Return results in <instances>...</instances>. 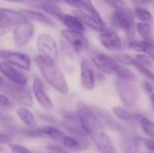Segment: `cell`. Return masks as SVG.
Instances as JSON below:
<instances>
[{
    "mask_svg": "<svg viewBox=\"0 0 154 153\" xmlns=\"http://www.w3.org/2000/svg\"><path fill=\"white\" fill-rule=\"evenodd\" d=\"M80 124L86 133L90 136L100 153H116V150L100 118L90 109H84L79 116Z\"/></svg>",
    "mask_w": 154,
    "mask_h": 153,
    "instance_id": "obj_1",
    "label": "cell"
},
{
    "mask_svg": "<svg viewBox=\"0 0 154 153\" xmlns=\"http://www.w3.org/2000/svg\"><path fill=\"white\" fill-rule=\"evenodd\" d=\"M34 62L42 72L45 80L55 90L64 95L69 93V87L66 78L64 77L60 69L56 65L55 61L38 55L34 58Z\"/></svg>",
    "mask_w": 154,
    "mask_h": 153,
    "instance_id": "obj_2",
    "label": "cell"
},
{
    "mask_svg": "<svg viewBox=\"0 0 154 153\" xmlns=\"http://www.w3.org/2000/svg\"><path fill=\"white\" fill-rule=\"evenodd\" d=\"M134 13L130 8L115 10L111 15V22L115 27L123 31L128 38L132 39L136 31V23L134 21Z\"/></svg>",
    "mask_w": 154,
    "mask_h": 153,
    "instance_id": "obj_3",
    "label": "cell"
},
{
    "mask_svg": "<svg viewBox=\"0 0 154 153\" xmlns=\"http://www.w3.org/2000/svg\"><path fill=\"white\" fill-rule=\"evenodd\" d=\"M0 90L23 106L30 108L33 106L32 96L25 86L17 85L5 79L4 84L0 87Z\"/></svg>",
    "mask_w": 154,
    "mask_h": 153,
    "instance_id": "obj_4",
    "label": "cell"
},
{
    "mask_svg": "<svg viewBox=\"0 0 154 153\" xmlns=\"http://www.w3.org/2000/svg\"><path fill=\"white\" fill-rule=\"evenodd\" d=\"M36 47L39 51V55L55 61L59 57V49L55 39L49 33H42L37 37Z\"/></svg>",
    "mask_w": 154,
    "mask_h": 153,
    "instance_id": "obj_5",
    "label": "cell"
},
{
    "mask_svg": "<svg viewBox=\"0 0 154 153\" xmlns=\"http://www.w3.org/2000/svg\"><path fill=\"white\" fill-rule=\"evenodd\" d=\"M34 34V25L30 20H24L14 24V41L19 48L26 46Z\"/></svg>",
    "mask_w": 154,
    "mask_h": 153,
    "instance_id": "obj_6",
    "label": "cell"
},
{
    "mask_svg": "<svg viewBox=\"0 0 154 153\" xmlns=\"http://www.w3.org/2000/svg\"><path fill=\"white\" fill-rule=\"evenodd\" d=\"M0 58L5 60L7 63L18 67L23 70H30L32 66V61L30 57L27 54L7 50H0Z\"/></svg>",
    "mask_w": 154,
    "mask_h": 153,
    "instance_id": "obj_7",
    "label": "cell"
},
{
    "mask_svg": "<svg viewBox=\"0 0 154 153\" xmlns=\"http://www.w3.org/2000/svg\"><path fill=\"white\" fill-rule=\"evenodd\" d=\"M91 61L94 67H96L100 72L106 75L114 74L116 67L119 65V63L113 56L105 53L95 54L94 56H92Z\"/></svg>",
    "mask_w": 154,
    "mask_h": 153,
    "instance_id": "obj_8",
    "label": "cell"
},
{
    "mask_svg": "<svg viewBox=\"0 0 154 153\" xmlns=\"http://www.w3.org/2000/svg\"><path fill=\"white\" fill-rule=\"evenodd\" d=\"M80 83L84 89L92 90L96 86V74L94 65L88 59H84L80 63Z\"/></svg>",
    "mask_w": 154,
    "mask_h": 153,
    "instance_id": "obj_9",
    "label": "cell"
},
{
    "mask_svg": "<svg viewBox=\"0 0 154 153\" xmlns=\"http://www.w3.org/2000/svg\"><path fill=\"white\" fill-rule=\"evenodd\" d=\"M99 41L101 44L110 51H121L123 49L122 41L114 29L106 28L104 32L99 33Z\"/></svg>",
    "mask_w": 154,
    "mask_h": 153,
    "instance_id": "obj_10",
    "label": "cell"
},
{
    "mask_svg": "<svg viewBox=\"0 0 154 153\" xmlns=\"http://www.w3.org/2000/svg\"><path fill=\"white\" fill-rule=\"evenodd\" d=\"M131 81L119 79L117 81V90L123 103L127 106H132L138 96L137 89L134 86L130 84Z\"/></svg>",
    "mask_w": 154,
    "mask_h": 153,
    "instance_id": "obj_11",
    "label": "cell"
},
{
    "mask_svg": "<svg viewBox=\"0 0 154 153\" xmlns=\"http://www.w3.org/2000/svg\"><path fill=\"white\" fill-rule=\"evenodd\" d=\"M32 93L38 104L44 110L51 111L54 108V105L47 95L44 85L39 78H35L32 81Z\"/></svg>",
    "mask_w": 154,
    "mask_h": 153,
    "instance_id": "obj_12",
    "label": "cell"
},
{
    "mask_svg": "<svg viewBox=\"0 0 154 153\" xmlns=\"http://www.w3.org/2000/svg\"><path fill=\"white\" fill-rule=\"evenodd\" d=\"M0 71L9 81L14 84L26 86L28 83V77L7 62H0Z\"/></svg>",
    "mask_w": 154,
    "mask_h": 153,
    "instance_id": "obj_13",
    "label": "cell"
},
{
    "mask_svg": "<svg viewBox=\"0 0 154 153\" xmlns=\"http://www.w3.org/2000/svg\"><path fill=\"white\" fill-rule=\"evenodd\" d=\"M74 13L75 15L78 16L80 19V21L84 23V25H87L88 27L91 28L96 32H98L99 33L104 32L107 28L104 20H99L83 10L75 9Z\"/></svg>",
    "mask_w": 154,
    "mask_h": 153,
    "instance_id": "obj_14",
    "label": "cell"
},
{
    "mask_svg": "<svg viewBox=\"0 0 154 153\" xmlns=\"http://www.w3.org/2000/svg\"><path fill=\"white\" fill-rule=\"evenodd\" d=\"M60 34L78 52L87 48L88 44V40L85 38V36L81 32H75V31L69 29V30H62Z\"/></svg>",
    "mask_w": 154,
    "mask_h": 153,
    "instance_id": "obj_15",
    "label": "cell"
},
{
    "mask_svg": "<svg viewBox=\"0 0 154 153\" xmlns=\"http://www.w3.org/2000/svg\"><path fill=\"white\" fill-rule=\"evenodd\" d=\"M141 139L135 136L131 131L125 130L120 142V148L125 153H138Z\"/></svg>",
    "mask_w": 154,
    "mask_h": 153,
    "instance_id": "obj_16",
    "label": "cell"
},
{
    "mask_svg": "<svg viewBox=\"0 0 154 153\" xmlns=\"http://www.w3.org/2000/svg\"><path fill=\"white\" fill-rule=\"evenodd\" d=\"M62 143L67 150L73 152H79L85 151L88 147V142L86 137L77 138L69 135H65L62 139Z\"/></svg>",
    "mask_w": 154,
    "mask_h": 153,
    "instance_id": "obj_17",
    "label": "cell"
},
{
    "mask_svg": "<svg viewBox=\"0 0 154 153\" xmlns=\"http://www.w3.org/2000/svg\"><path fill=\"white\" fill-rule=\"evenodd\" d=\"M20 12L30 21L38 22L40 23H42L44 25L51 26V27L55 26V23L49 16H47L46 14H44L39 11L32 10V9H22V10H20Z\"/></svg>",
    "mask_w": 154,
    "mask_h": 153,
    "instance_id": "obj_18",
    "label": "cell"
},
{
    "mask_svg": "<svg viewBox=\"0 0 154 153\" xmlns=\"http://www.w3.org/2000/svg\"><path fill=\"white\" fill-rule=\"evenodd\" d=\"M59 20L65 25L67 26L69 30L79 32L83 33L85 32V25L84 23L80 21V19L72 14H63Z\"/></svg>",
    "mask_w": 154,
    "mask_h": 153,
    "instance_id": "obj_19",
    "label": "cell"
},
{
    "mask_svg": "<svg viewBox=\"0 0 154 153\" xmlns=\"http://www.w3.org/2000/svg\"><path fill=\"white\" fill-rule=\"evenodd\" d=\"M16 115L19 117V119L21 120V122L28 129H32V128L36 127L35 117H34L33 114L32 113V111L28 107L23 106L18 107L16 109Z\"/></svg>",
    "mask_w": 154,
    "mask_h": 153,
    "instance_id": "obj_20",
    "label": "cell"
},
{
    "mask_svg": "<svg viewBox=\"0 0 154 153\" xmlns=\"http://www.w3.org/2000/svg\"><path fill=\"white\" fill-rule=\"evenodd\" d=\"M1 13H2L3 19H5L11 24H15L19 22L27 20V18L20 12V10L15 11V10L10 9V8H2Z\"/></svg>",
    "mask_w": 154,
    "mask_h": 153,
    "instance_id": "obj_21",
    "label": "cell"
},
{
    "mask_svg": "<svg viewBox=\"0 0 154 153\" xmlns=\"http://www.w3.org/2000/svg\"><path fill=\"white\" fill-rule=\"evenodd\" d=\"M39 131L42 133L43 136H48L49 138H51L53 141H62V139L64 138V136L66 135L64 132L60 131L59 128L54 127V126H50V125H46V126H42L38 128Z\"/></svg>",
    "mask_w": 154,
    "mask_h": 153,
    "instance_id": "obj_22",
    "label": "cell"
},
{
    "mask_svg": "<svg viewBox=\"0 0 154 153\" xmlns=\"http://www.w3.org/2000/svg\"><path fill=\"white\" fill-rule=\"evenodd\" d=\"M39 7L41 9H42L43 11H45L46 13H48L49 14H51V15L57 17L58 19L63 14L61 8L51 0L42 1V4L39 5Z\"/></svg>",
    "mask_w": 154,
    "mask_h": 153,
    "instance_id": "obj_23",
    "label": "cell"
},
{
    "mask_svg": "<svg viewBox=\"0 0 154 153\" xmlns=\"http://www.w3.org/2000/svg\"><path fill=\"white\" fill-rule=\"evenodd\" d=\"M114 74H116L119 79H123V80H126V81L134 82L137 79V76L135 75V73L134 71H132L131 69L126 68L125 65L122 66V64H120V63L116 67Z\"/></svg>",
    "mask_w": 154,
    "mask_h": 153,
    "instance_id": "obj_24",
    "label": "cell"
},
{
    "mask_svg": "<svg viewBox=\"0 0 154 153\" xmlns=\"http://www.w3.org/2000/svg\"><path fill=\"white\" fill-rule=\"evenodd\" d=\"M136 31L143 38V41H150L152 40V29L150 23L145 22H140L136 23Z\"/></svg>",
    "mask_w": 154,
    "mask_h": 153,
    "instance_id": "obj_25",
    "label": "cell"
},
{
    "mask_svg": "<svg viewBox=\"0 0 154 153\" xmlns=\"http://www.w3.org/2000/svg\"><path fill=\"white\" fill-rule=\"evenodd\" d=\"M128 48L134 51H136L138 53H146L148 49L151 46V42L147 41H134L132 40L128 43Z\"/></svg>",
    "mask_w": 154,
    "mask_h": 153,
    "instance_id": "obj_26",
    "label": "cell"
},
{
    "mask_svg": "<svg viewBox=\"0 0 154 153\" xmlns=\"http://www.w3.org/2000/svg\"><path fill=\"white\" fill-rule=\"evenodd\" d=\"M82 5V10L88 13L89 14L93 15L94 17L99 19V20H103L99 12L97 10V8L95 7V5H93L91 0H79Z\"/></svg>",
    "mask_w": 154,
    "mask_h": 153,
    "instance_id": "obj_27",
    "label": "cell"
},
{
    "mask_svg": "<svg viewBox=\"0 0 154 153\" xmlns=\"http://www.w3.org/2000/svg\"><path fill=\"white\" fill-rule=\"evenodd\" d=\"M140 124L143 132L150 137L154 139V123L149 118L143 116L140 119Z\"/></svg>",
    "mask_w": 154,
    "mask_h": 153,
    "instance_id": "obj_28",
    "label": "cell"
},
{
    "mask_svg": "<svg viewBox=\"0 0 154 153\" xmlns=\"http://www.w3.org/2000/svg\"><path fill=\"white\" fill-rule=\"evenodd\" d=\"M134 16L140 20V22H145V23H148L150 22L152 19V13L145 9V8H143V7H140V6H137L134 8Z\"/></svg>",
    "mask_w": 154,
    "mask_h": 153,
    "instance_id": "obj_29",
    "label": "cell"
},
{
    "mask_svg": "<svg viewBox=\"0 0 154 153\" xmlns=\"http://www.w3.org/2000/svg\"><path fill=\"white\" fill-rule=\"evenodd\" d=\"M113 57L116 59V60L125 66H133L134 62V58L132 57L130 54L128 53H125V52H120L118 51L117 53L114 54Z\"/></svg>",
    "mask_w": 154,
    "mask_h": 153,
    "instance_id": "obj_30",
    "label": "cell"
},
{
    "mask_svg": "<svg viewBox=\"0 0 154 153\" xmlns=\"http://www.w3.org/2000/svg\"><path fill=\"white\" fill-rule=\"evenodd\" d=\"M112 111H113V114L120 120L122 121H125V122H131L133 121L134 119V116L133 115L128 112L127 110L122 108V107H119V106H114L112 108Z\"/></svg>",
    "mask_w": 154,
    "mask_h": 153,
    "instance_id": "obj_31",
    "label": "cell"
},
{
    "mask_svg": "<svg viewBox=\"0 0 154 153\" xmlns=\"http://www.w3.org/2000/svg\"><path fill=\"white\" fill-rule=\"evenodd\" d=\"M134 60H136V62H138L139 64L145 66L147 68H152L153 67V60L146 54V53H137L134 56Z\"/></svg>",
    "mask_w": 154,
    "mask_h": 153,
    "instance_id": "obj_32",
    "label": "cell"
},
{
    "mask_svg": "<svg viewBox=\"0 0 154 153\" xmlns=\"http://www.w3.org/2000/svg\"><path fill=\"white\" fill-rule=\"evenodd\" d=\"M104 2L115 10L125 9L127 7V4L125 0H104Z\"/></svg>",
    "mask_w": 154,
    "mask_h": 153,
    "instance_id": "obj_33",
    "label": "cell"
},
{
    "mask_svg": "<svg viewBox=\"0 0 154 153\" xmlns=\"http://www.w3.org/2000/svg\"><path fill=\"white\" fill-rule=\"evenodd\" d=\"M13 108V103L7 96L0 95V110L8 111Z\"/></svg>",
    "mask_w": 154,
    "mask_h": 153,
    "instance_id": "obj_34",
    "label": "cell"
},
{
    "mask_svg": "<svg viewBox=\"0 0 154 153\" xmlns=\"http://www.w3.org/2000/svg\"><path fill=\"white\" fill-rule=\"evenodd\" d=\"M9 150L12 153H32L29 149H27L25 146L17 144V143H12L10 142L8 144Z\"/></svg>",
    "mask_w": 154,
    "mask_h": 153,
    "instance_id": "obj_35",
    "label": "cell"
},
{
    "mask_svg": "<svg viewBox=\"0 0 154 153\" xmlns=\"http://www.w3.org/2000/svg\"><path fill=\"white\" fill-rule=\"evenodd\" d=\"M12 25L13 24H11L10 23H8L5 19L0 20V36L5 35L7 32H9V31L12 28Z\"/></svg>",
    "mask_w": 154,
    "mask_h": 153,
    "instance_id": "obj_36",
    "label": "cell"
},
{
    "mask_svg": "<svg viewBox=\"0 0 154 153\" xmlns=\"http://www.w3.org/2000/svg\"><path fill=\"white\" fill-rule=\"evenodd\" d=\"M46 151L48 153H69L65 149L57 145H49L46 147Z\"/></svg>",
    "mask_w": 154,
    "mask_h": 153,
    "instance_id": "obj_37",
    "label": "cell"
},
{
    "mask_svg": "<svg viewBox=\"0 0 154 153\" xmlns=\"http://www.w3.org/2000/svg\"><path fill=\"white\" fill-rule=\"evenodd\" d=\"M13 140V136L8 133H0V145L9 144Z\"/></svg>",
    "mask_w": 154,
    "mask_h": 153,
    "instance_id": "obj_38",
    "label": "cell"
},
{
    "mask_svg": "<svg viewBox=\"0 0 154 153\" xmlns=\"http://www.w3.org/2000/svg\"><path fill=\"white\" fill-rule=\"evenodd\" d=\"M67 5H69V6L75 8V9H80L82 10V5L79 0H63Z\"/></svg>",
    "mask_w": 154,
    "mask_h": 153,
    "instance_id": "obj_39",
    "label": "cell"
},
{
    "mask_svg": "<svg viewBox=\"0 0 154 153\" xmlns=\"http://www.w3.org/2000/svg\"><path fill=\"white\" fill-rule=\"evenodd\" d=\"M141 141H143V143L144 144V146L150 150L151 151L154 152V139L150 138V139H141Z\"/></svg>",
    "mask_w": 154,
    "mask_h": 153,
    "instance_id": "obj_40",
    "label": "cell"
},
{
    "mask_svg": "<svg viewBox=\"0 0 154 153\" xmlns=\"http://www.w3.org/2000/svg\"><path fill=\"white\" fill-rule=\"evenodd\" d=\"M143 87H144V89H145V91L147 93H150V94L153 93V87L149 81H144L143 82Z\"/></svg>",
    "mask_w": 154,
    "mask_h": 153,
    "instance_id": "obj_41",
    "label": "cell"
},
{
    "mask_svg": "<svg viewBox=\"0 0 154 153\" xmlns=\"http://www.w3.org/2000/svg\"><path fill=\"white\" fill-rule=\"evenodd\" d=\"M146 54H147V55H148V56H149V57L154 61V47L152 45V43H151V46H150V48L148 49Z\"/></svg>",
    "mask_w": 154,
    "mask_h": 153,
    "instance_id": "obj_42",
    "label": "cell"
},
{
    "mask_svg": "<svg viewBox=\"0 0 154 153\" xmlns=\"http://www.w3.org/2000/svg\"><path fill=\"white\" fill-rule=\"evenodd\" d=\"M137 1L141 4H149V3L152 2L153 0H137Z\"/></svg>",
    "mask_w": 154,
    "mask_h": 153,
    "instance_id": "obj_43",
    "label": "cell"
},
{
    "mask_svg": "<svg viewBox=\"0 0 154 153\" xmlns=\"http://www.w3.org/2000/svg\"><path fill=\"white\" fill-rule=\"evenodd\" d=\"M151 101L152 103V106H153L154 109V93H152V95H151Z\"/></svg>",
    "mask_w": 154,
    "mask_h": 153,
    "instance_id": "obj_44",
    "label": "cell"
},
{
    "mask_svg": "<svg viewBox=\"0 0 154 153\" xmlns=\"http://www.w3.org/2000/svg\"><path fill=\"white\" fill-rule=\"evenodd\" d=\"M5 79L0 77V87H1V86H2V85L4 84V82H5Z\"/></svg>",
    "mask_w": 154,
    "mask_h": 153,
    "instance_id": "obj_45",
    "label": "cell"
},
{
    "mask_svg": "<svg viewBox=\"0 0 154 153\" xmlns=\"http://www.w3.org/2000/svg\"><path fill=\"white\" fill-rule=\"evenodd\" d=\"M5 1H9V2H23V0H5Z\"/></svg>",
    "mask_w": 154,
    "mask_h": 153,
    "instance_id": "obj_46",
    "label": "cell"
},
{
    "mask_svg": "<svg viewBox=\"0 0 154 153\" xmlns=\"http://www.w3.org/2000/svg\"><path fill=\"white\" fill-rule=\"evenodd\" d=\"M150 42L152 43V46H153V47H154V40H153V39H152V41H150Z\"/></svg>",
    "mask_w": 154,
    "mask_h": 153,
    "instance_id": "obj_47",
    "label": "cell"
},
{
    "mask_svg": "<svg viewBox=\"0 0 154 153\" xmlns=\"http://www.w3.org/2000/svg\"><path fill=\"white\" fill-rule=\"evenodd\" d=\"M3 19V16H2V13H1V9H0V20Z\"/></svg>",
    "mask_w": 154,
    "mask_h": 153,
    "instance_id": "obj_48",
    "label": "cell"
},
{
    "mask_svg": "<svg viewBox=\"0 0 154 153\" xmlns=\"http://www.w3.org/2000/svg\"><path fill=\"white\" fill-rule=\"evenodd\" d=\"M1 151H3V148H2V147L0 146V152H1Z\"/></svg>",
    "mask_w": 154,
    "mask_h": 153,
    "instance_id": "obj_49",
    "label": "cell"
}]
</instances>
